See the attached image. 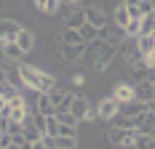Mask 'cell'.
Listing matches in <instances>:
<instances>
[{"label": "cell", "mask_w": 155, "mask_h": 149, "mask_svg": "<svg viewBox=\"0 0 155 149\" xmlns=\"http://www.w3.org/2000/svg\"><path fill=\"white\" fill-rule=\"evenodd\" d=\"M16 67H19V74L24 80V88H32L35 93H48L51 88H56V80L48 72L32 67V64H16Z\"/></svg>", "instance_id": "cell-1"}, {"label": "cell", "mask_w": 155, "mask_h": 149, "mask_svg": "<svg viewBox=\"0 0 155 149\" xmlns=\"http://www.w3.org/2000/svg\"><path fill=\"white\" fill-rule=\"evenodd\" d=\"M118 51H120V56H123V61L128 64V67H134L137 61L144 59V56L139 53V43H137V37H123L120 45H118Z\"/></svg>", "instance_id": "cell-2"}, {"label": "cell", "mask_w": 155, "mask_h": 149, "mask_svg": "<svg viewBox=\"0 0 155 149\" xmlns=\"http://www.w3.org/2000/svg\"><path fill=\"white\" fill-rule=\"evenodd\" d=\"M107 141H110V144H115V147L131 144V141H134V131H128V128H123V125H115V128H110Z\"/></svg>", "instance_id": "cell-3"}, {"label": "cell", "mask_w": 155, "mask_h": 149, "mask_svg": "<svg viewBox=\"0 0 155 149\" xmlns=\"http://www.w3.org/2000/svg\"><path fill=\"white\" fill-rule=\"evenodd\" d=\"M118 106H120V104H118V99L110 93V96H104V99L96 104V112H99V117H102V120H110V117L118 115Z\"/></svg>", "instance_id": "cell-4"}, {"label": "cell", "mask_w": 155, "mask_h": 149, "mask_svg": "<svg viewBox=\"0 0 155 149\" xmlns=\"http://www.w3.org/2000/svg\"><path fill=\"white\" fill-rule=\"evenodd\" d=\"M118 112L123 115V117H139V115H144L147 112V101H139V99H131V101H126V104L118 106Z\"/></svg>", "instance_id": "cell-5"}, {"label": "cell", "mask_w": 155, "mask_h": 149, "mask_svg": "<svg viewBox=\"0 0 155 149\" xmlns=\"http://www.w3.org/2000/svg\"><path fill=\"white\" fill-rule=\"evenodd\" d=\"M0 53L5 56V61H14V64L24 59V51L19 48L16 40H3V43H0Z\"/></svg>", "instance_id": "cell-6"}, {"label": "cell", "mask_w": 155, "mask_h": 149, "mask_svg": "<svg viewBox=\"0 0 155 149\" xmlns=\"http://www.w3.org/2000/svg\"><path fill=\"white\" fill-rule=\"evenodd\" d=\"M19 30H21V24L16 19H0V43L3 40H16Z\"/></svg>", "instance_id": "cell-7"}, {"label": "cell", "mask_w": 155, "mask_h": 149, "mask_svg": "<svg viewBox=\"0 0 155 149\" xmlns=\"http://www.w3.org/2000/svg\"><path fill=\"white\" fill-rule=\"evenodd\" d=\"M86 45H88V43L62 45V56H64V61H80L83 56H86Z\"/></svg>", "instance_id": "cell-8"}, {"label": "cell", "mask_w": 155, "mask_h": 149, "mask_svg": "<svg viewBox=\"0 0 155 149\" xmlns=\"http://www.w3.org/2000/svg\"><path fill=\"white\" fill-rule=\"evenodd\" d=\"M35 112H40V115H56V106H54V101H51V96L48 93H38L35 96Z\"/></svg>", "instance_id": "cell-9"}, {"label": "cell", "mask_w": 155, "mask_h": 149, "mask_svg": "<svg viewBox=\"0 0 155 149\" xmlns=\"http://www.w3.org/2000/svg\"><path fill=\"white\" fill-rule=\"evenodd\" d=\"M86 21L88 24H94L96 30H104L107 27V16H104V11H99V8H86Z\"/></svg>", "instance_id": "cell-10"}, {"label": "cell", "mask_w": 155, "mask_h": 149, "mask_svg": "<svg viewBox=\"0 0 155 149\" xmlns=\"http://www.w3.org/2000/svg\"><path fill=\"white\" fill-rule=\"evenodd\" d=\"M88 99H86V96H75V99H72V106H70V112H72V115H75L78 117V122H80V120H86V115H88Z\"/></svg>", "instance_id": "cell-11"}, {"label": "cell", "mask_w": 155, "mask_h": 149, "mask_svg": "<svg viewBox=\"0 0 155 149\" xmlns=\"http://www.w3.org/2000/svg\"><path fill=\"white\" fill-rule=\"evenodd\" d=\"M134 96H137L139 101H153V99H155L153 83H150V80H144V83H137V85H134Z\"/></svg>", "instance_id": "cell-12"}, {"label": "cell", "mask_w": 155, "mask_h": 149, "mask_svg": "<svg viewBox=\"0 0 155 149\" xmlns=\"http://www.w3.org/2000/svg\"><path fill=\"white\" fill-rule=\"evenodd\" d=\"M67 24L64 27H70V30H80L83 24H86V8H72V14L64 19Z\"/></svg>", "instance_id": "cell-13"}, {"label": "cell", "mask_w": 155, "mask_h": 149, "mask_svg": "<svg viewBox=\"0 0 155 149\" xmlns=\"http://www.w3.org/2000/svg\"><path fill=\"white\" fill-rule=\"evenodd\" d=\"M112 96L118 99V104H126V101L137 99V96H134V85H126V83H118L115 90H112Z\"/></svg>", "instance_id": "cell-14"}, {"label": "cell", "mask_w": 155, "mask_h": 149, "mask_svg": "<svg viewBox=\"0 0 155 149\" xmlns=\"http://www.w3.org/2000/svg\"><path fill=\"white\" fill-rule=\"evenodd\" d=\"M16 43H19V48L24 51V53H30L32 48H35V35H32L30 30H19V35H16Z\"/></svg>", "instance_id": "cell-15"}, {"label": "cell", "mask_w": 155, "mask_h": 149, "mask_svg": "<svg viewBox=\"0 0 155 149\" xmlns=\"http://www.w3.org/2000/svg\"><path fill=\"white\" fill-rule=\"evenodd\" d=\"M137 43H139V53L144 56V59H150V56L155 53V37L153 35H139Z\"/></svg>", "instance_id": "cell-16"}, {"label": "cell", "mask_w": 155, "mask_h": 149, "mask_svg": "<svg viewBox=\"0 0 155 149\" xmlns=\"http://www.w3.org/2000/svg\"><path fill=\"white\" fill-rule=\"evenodd\" d=\"M131 74H134V80H137V83H144V80L150 77V64H147V59L137 61V64L131 67Z\"/></svg>", "instance_id": "cell-17"}, {"label": "cell", "mask_w": 155, "mask_h": 149, "mask_svg": "<svg viewBox=\"0 0 155 149\" xmlns=\"http://www.w3.org/2000/svg\"><path fill=\"white\" fill-rule=\"evenodd\" d=\"M59 40H62V45H75V43H83L80 32H78V30H70V27H64V30L59 32Z\"/></svg>", "instance_id": "cell-18"}, {"label": "cell", "mask_w": 155, "mask_h": 149, "mask_svg": "<svg viewBox=\"0 0 155 149\" xmlns=\"http://www.w3.org/2000/svg\"><path fill=\"white\" fill-rule=\"evenodd\" d=\"M134 147L137 149H155V138L150 133H137L134 131Z\"/></svg>", "instance_id": "cell-19"}, {"label": "cell", "mask_w": 155, "mask_h": 149, "mask_svg": "<svg viewBox=\"0 0 155 149\" xmlns=\"http://www.w3.org/2000/svg\"><path fill=\"white\" fill-rule=\"evenodd\" d=\"M112 21H115V27H118V30H126V24H128V11H126L123 3L115 8V14H112Z\"/></svg>", "instance_id": "cell-20"}, {"label": "cell", "mask_w": 155, "mask_h": 149, "mask_svg": "<svg viewBox=\"0 0 155 149\" xmlns=\"http://www.w3.org/2000/svg\"><path fill=\"white\" fill-rule=\"evenodd\" d=\"M155 32V11L142 16V27H139V35H153Z\"/></svg>", "instance_id": "cell-21"}, {"label": "cell", "mask_w": 155, "mask_h": 149, "mask_svg": "<svg viewBox=\"0 0 155 149\" xmlns=\"http://www.w3.org/2000/svg\"><path fill=\"white\" fill-rule=\"evenodd\" d=\"M62 133V122L56 115H48L46 117V136H59Z\"/></svg>", "instance_id": "cell-22"}, {"label": "cell", "mask_w": 155, "mask_h": 149, "mask_svg": "<svg viewBox=\"0 0 155 149\" xmlns=\"http://www.w3.org/2000/svg\"><path fill=\"white\" fill-rule=\"evenodd\" d=\"M78 32H80L83 43H91V40H96V37H99V30H96L94 24H88V21H86V24H83V27H80Z\"/></svg>", "instance_id": "cell-23"}, {"label": "cell", "mask_w": 155, "mask_h": 149, "mask_svg": "<svg viewBox=\"0 0 155 149\" xmlns=\"http://www.w3.org/2000/svg\"><path fill=\"white\" fill-rule=\"evenodd\" d=\"M21 138L32 144V141H40V138H43V133H40L35 125H21Z\"/></svg>", "instance_id": "cell-24"}, {"label": "cell", "mask_w": 155, "mask_h": 149, "mask_svg": "<svg viewBox=\"0 0 155 149\" xmlns=\"http://www.w3.org/2000/svg\"><path fill=\"white\" fill-rule=\"evenodd\" d=\"M56 149H78V136H56Z\"/></svg>", "instance_id": "cell-25"}, {"label": "cell", "mask_w": 155, "mask_h": 149, "mask_svg": "<svg viewBox=\"0 0 155 149\" xmlns=\"http://www.w3.org/2000/svg\"><path fill=\"white\" fill-rule=\"evenodd\" d=\"M56 117H59L62 125H75V128H78V117L70 112V109H56Z\"/></svg>", "instance_id": "cell-26"}, {"label": "cell", "mask_w": 155, "mask_h": 149, "mask_svg": "<svg viewBox=\"0 0 155 149\" xmlns=\"http://www.w3.org/2000/svg\"><path fill=\"white\" fill-rule=\"evenodd\" d=\"M72 99H75V93H64V96H62V101H59V106H56V109H70V106H72Z\"/></svg>", "instance_id": "cell-27"}, {"label": "cell", "mask_w": 155, "mask_h": 149, "mask_svg": "<svg viewBox=\"0 0 155 149\" xmlns=\"http://www.w3.org/2000/svg\"><path fill=\"white\" fill-rule=\"evenodd\" d=\"M8 133H11V136H21V122L11 120V122H8Z\"/></svg>", "instance_id": "cell-28"}, {"label": "cell", "mask_w": 155, "mask_h": 149, "mask_svg": "<svg viewBox=\"0 0 155 149\" xmlns=\"http://www.w3.org/2000/svg\"><path fill=\"white\" fill-rule=\"evenodd\" d=\"M59 5H62V0H48V3H46V14H56Z\"/></svg>", "instance_id": "cell-29"}, {"label": "cell", "mask_w": 155, "mask_h": 149, "mask_svg": "<svg viewBox=\"0 0 155 149\" xmlns=\"http://www.w3.org/2000/svg\"><path fill=\"white\" fill-rule=\"evenodd\" d=\"M126 11H128V19H142V16H144L139 5H131V8H126Z\"/></svg>", "instance_id": "cell-30"}, {"label": "cell", "mask_w": 155, "mask_h": 149, "mask_svg": "<svg viewBox=\"0 0 155 149\" xmlns=\"http://www.w3.org/2000/svg\"><path fill=\"white\" fill-rule=\"evenodd\" d=\"M8 122H11L8 115H0V133H8Z\"/></svg>", "instance_id": "cell-31"}, {"label": "cell", "mask_w": 155, "mask_h": 149, "mask_svg": "<svg viewBox=\"0 0 155 149\" xmlns=\"http://www.w3.org/2000/svg\"><path fill=\"white\" fill-rule=\"evenodd\" d=\"M59 136H78V128L75 125H62V133Z\"/></svg>", "instance_id": "cell-32"}, {"label": "cell", "mask_w": 155, "mask_h": 149, "mask_svg": "<svg viewBox=\"0 0 155 149\" xmlns=\"http://www.w3.org/2000/svg\"><path fill=\"white\" fill-rule=\"evenodd\" d=\"M32 3H35V8H38V11H43V14H46V3H48V0H32Z\"/></svg>", "instance_id": "cell-33"}, {"label": "cell", "mask_w": 155, "mask_h": 149, "mask_svg": "<svg viewBox=\"0 0 155 149\" xmlns=\"http://www.w3.org/2000/svg\"><path fill=\"white\" fill-rule=\"evenodd\" d=\"M139 3H142V0H123L126 8H131V5H139Z\"/></svg>", "instance_id": "cell-34"}, {"label": "cell", "mask_w": 155, "mask_h": 149, "mask_svg": "<svg viewBox=\"0 0 155 149\" xmlns=\"http://www.w3.org/2000/svg\"><path fill=\"white\" fill-rule=\"evenodd\" d=\"M147 80H150V83L155 80V64H150V77H147Z\"/></svg>", "instance_id": "cell-35"}, {"label": "cell", "mask_w": 155, "mask_h": 149, "mask_svg": "<svg viewBox=\"0 0 155 149\" xmlns=\"http://www.w3.org/2000/svg\"><path fill=\"white\" fill-rule=\"evenodd\" d=\"M147 112H153V115H155V99H153V101H147Z\"/></svg>", "instance_id": "cell-36"}, {"label": "cell", "mask_w": 155, "mask_h": 149, "mask_svg": "<svg viewBox=\"0 0 155 149\" xmlns=\"http://www.w3.org/2000/svg\"><path fill=\"white\" fill-rule=\"evenodd\" d=\"M3 149H21V144H16V141H11L8 147H3Z\"/></svg>", "instance_id": "cell-37"}, {"label": "cell", "mask_w": 155, "mask_h": 149, "mask_svg": "<svg viewBox=\"0 0 155 149\" xmlns=\"http://www.w3.org/2000/svg\"><path fill=\"white\" fill-rule=\"evenodd\" d=\"M118 149H137V147H134V141H131V144H120Z\"/></svg>", "instance_id": "cell-38"}, {"label": "cell", "mask_w": 155, "mask_h": 149, "mask_svg": "<svg viewBox=\"0 0 155 149\" xmlns=\"http://www.w3.org/2000/svg\"><path fill=\"white\" fill-rule=\"evenodd\" d=\"M0 83H5V67H0Z\"/></svg>", "instance_id": "cell-39"}, {"label": "cell", "mask_w": 155, "mask_h": 149, "mask_svg": "<svg viewBox=\"0 0 155 149\" xmlns=\"http://www.w3.org/2000/svg\"><path fill=\"white\" fill-rule=\"evenodd\" d=\"M147 64H155V53H153V56H150V59H147Z\"/></svg>", "instance_id": "cell-40"}, {"label": "cell", "mask_w": 155, "mask_h": 149, "mask_svg": "<svg viewBox=\"0 0 155 149\" xmlns=\"http://www.w3.org/2000/svg\"><path fill=\"white\" fill-rule=\"evenodd\" d=\"M62 3H70V5H75V3H78V0H62Z\"/></svg>", "instance_id": "cell-41"}, {"label": "cell", "mask_w": 155, "mask_h": 149, "mask_svg": "<svg viewBox=\"0 0 155 149\" xmlns=\"http://www.w3.org/2000/svg\"><path fill=\"white\" fill-rule=\"evenodd\" d=\"M147 3H150V8H153V11H155V0H147Z\"/></svg>", "instance_id": "cell-42"}, {"label": "cell", "mask_w": 155, "mask_h": 149, "mask_svg": "<svg viewBox=\"0 0 155 149\" xmlns=\"http://www.w3.org/2000/svg\"><path fill=\"white\" fill-rule=\"evenodd\" d=\"M153 90H155V80H153Z\"/></svg>", "instance_id": "cell-43"}, {"label": "cell", "mask_w": 155, "mask_h": 149, "mask_svg": "<svg viewBox=\"0 0 155 149\" xmlns=\"http://www.w3.org/2000/svg\"><path fill=\"white\" fill-rule=\"evenodd\" d=\"M153 37H155V32H153Z\"/></svg>", "instance_id": "cell-44"}, {"label": "cell", "mask_w": 155, "mask_h": 149, "mask_svg": "<svg viewBox=\"0 0 155 149\" xmlns=\"http://www.w3.org/2000/svg\"><path fill=\"white\" fill-rule=\"evenodd\" d=\"M0 136H3V133H0Z\"/></svg>", "instance_id": "cell-45"}]
</instances>
